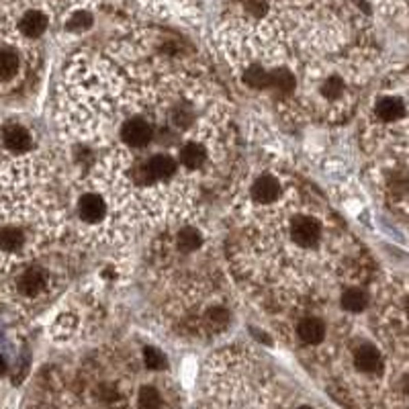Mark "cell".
Instances as JSON below:
<instances>
[{
  "label": "cell",
  "mask_w": 409,
  "mask_h": 409,
  "mask_svg": "<svg viewBox=\"0 0 409 409\" xmlns=\"http://www.w3.org/2000/svg\"><path fill=\"white\" fill-rule=\"evenodd\" d=\"M366 305H368V297L360 289H348L342 295V307L350 313H360L366 309Z\"/></svg>",
  "instance_id": "cell-13"
},
{
  "label": "cell",
  "mask_w": 409,
  "mask_h": 409,
  "mask_svg": "<svg viewBox=\"0 0 409 409\" xmlns=\"http://www.w3.org/2000/svg\"><path fill=\"white\" fill-rule=\"evenodd\" d=\"M19 29H21V33L27 35V37H39V35L47 29V19H45V14L39 12V10H29V12L21 19Z\"/></svg>",
  "instance_id": "cell-10"
},
{
  "label": "cell",
  "mask_w": 409,
  "mask_h": 409,
  "mask_svg": "<svg viewBox=\"0 0 409 409\" xmlns=\"http://www.w3.org/2000/svg\"><path fill=\"white\" fill-rule=\"evenodd\" d=\"M252 195L258 203H272L280 195V184L272 176H262L254 182Z\"/></svg>",
  "instance_id": "cell-8"
},
{
  "label": "cell",
  "mask_w": 409,
  "mask_h": 409,
  "mask_svg": "<svg viewBox=\"0 0 409 409\" xmlns=\"http://www.w3.org/2000/svg\"><path fill=\"white\" fill-rule=\"evenodd\" d=\"M146 166H148V170H150V174H152L154 180H168V178H172V174L176 170L174 160L170 156H164V154H158V156L150 158L146 162Z\"/></svg>",
  "instance_id": "cell-11"
},
{
  "label": "cell",
  "mask_w": 409,
  "mask_h": 409,
  "mask_svg": "<svg viewBox=\"0 0 409 409\" xmlns=\"http://www.w3.org/2000/svg\"><path fill=\"white\" fill-rule=\"evenodd\" d=\"M90 25H92V16H90L88 12H76V14L70 19L68 29H72V31H84V29H88Z\"/></svg>",
  "instance_id": "cell-23"
},
{
  "label": "cell",
  "mask_w": 409,
  "mask_h": 409,
  "mask_svg": "<svg viewBox=\"0 0 409 409\" xmlns=\"http://www.w3.org/2000/svg\"><path fill=\"white\" fill-rule=\"evenodd\" d=\"M375 113L381 121H399L404 115H406V104L401 98L397 96H383L377 100V107H375Z\"/></svg>",
  "instance_id": "cell-5"
},
{
  "label": "cell",
  "mask_w": 409,
  "mask_h": 409,
  "mask_svg": "<svg viewBox=\"0 0 409 409\" xmlns=\"http://www.w3.org/2000/svg\"><path fill=\"white\" fill-rule=\"evenodd\" d=\"M297 333H299L301 342H305V344H309V346H316V344H320V342L324 340V335H326V326H324V322L318 320V318H307V320H303V322L299 324Z\"/></svg>",
  "instance_id": "cell-9"
},
{
  "label": "cell",
  "mask_w": 409,
  "mask_h": 409,
  "mask_svg": "<svg viewBox=\"0 0 409 409\" xmlns=\"http://www.w3.org/2000/svg\"><path fill=\"white\" fill-rule=\"evenodd\" d=\"M4 371H6V362H4L2 356H0V375H4Z\"/></svg>",
  "instance_id": "cell-27"
},
{
  "label": "cell",
  "mask_w": 409,
  "mask_h": 409,
  "mask_svg": "<svg viewBox=\"0 0 409 409\" xmlns=\"http://www.w3.org/2000/svg\"><path fill=\"white\" fill-rule=\"evenodd\" d=\"M401 391L409 397V375H406V377L401 379Z\"/></svg>",
  "instance_id": "cell-26"
},
{
  "label": "cell",
  "mask_w": 409,
  "mask_h": 409,
  "mask_svg": "<svg viewBox=\"0 0 409 409\" xmlns=\"http://www.w3.org/2000/svg\"><path fill=\"white\" fill-rule=\"evenodd\" d=\"M2 142L8 150L12 152H25L31 146V135L25 127L21 125H8L2 131Z\"/></svg>",
  "instance_id": "cell-7"
},
{
  "label": "cell",
  "mask_w": 409,
  "mask_h": 409,
  "mask_svg": "<svg viewBox=\"0 0 409 409\" xmlns=\"http://www.w3.org/2000/svg\"><path fill=\"white\" fill-rule=\"evenodd\" d=\"M268 84H272L280 92H289L295 86V78H293V74L289 70H276L274 74H270Z\"/></svg>",
  "instance_id": "cell-17"
},
{
  "label": "cell",
  "mask_w": 409,
  "mask_h": 409,
  "mask_svg": "<svg viewBox=\"0 0 409 409\" xmlns=\"http://www.w3.org/2000/svg\"><path fill=\"white\" fill-rule=\"evenodd\" d=\"M344 92V82L340 78H329V80L322 86V94L326 98H338Z\"/></svg>",
  "instance_id": "cell-22"
},
{
  "label": "cell",
  "mask_w": 409,
  "mask_h": 409,
  "mask_svg": "<svg viewBox=\"0 0 409 409\" xmlns=\"http://www.w3.org/2000/svg\"><path fill=\"white\" fill-rule=\"evenodd\" d=\"M205 160H207V152L199 144H188L180 152V162L184 164L186 168H199V166L205 164Z\"/></svg>",
  "instance_id": "cell-15"
},
{
  "label": "cell",
  "mask_w": 409,
  "mask_h": 409,
  "mask_svg": "<svg viewBox=\"0 0 409 409\" xmlns=\"http://www.w3.org/2000/svg\"><path fill=\"white\" fill-rule=\"evenodd\" d=\"M174 123H176V127L186 129L190 125V113L186 109H178L176 115H174Z\"/></svg>",
  "instance_id": "cell-25"
},
{
  "label": "cell",
  "mask_w": 409,
  "mask_h": 409,
  "mask_svg": "<svg viewBox=\"0 0 409 409\" xmlns=\"http://www.w3.org/2000/svg\"><path fill=\"white\" fill-rule=\"evenodd\" d=\"M406 313H408V318H409V297L406 299Z\"/></svg>",
  "instance_id": "cell-28"
},
{
  "label": "cell",
  "mask_w": 409,
  "mask_h": 409,
  "mask_svg": "<svg viewBox=\"0 0 409 409\" xmlns=\"http://www.w3.org/2000/svg\"><path fill=\"white\" fill-rule=\"evenodd\" d=\"M144 358H146V364L150 366V368H154V371H158V368H164V364H166V358H164V354L158 350V348H146L144 350Z\"/></svg>",
  "instance_id": "cell-21"
},
{
  "label": "cell",
  "mask_w": 409,
  "mask_h": 409,
  "mask_svg": "<svg viewBox=\"0 0 409 409\" xmlns=\"http://www.w3.org/2000/svg\"><path fill=\"white\" fill-rule=\"evenodd\" d=\"M19 56L12 49H0V82H8L19 72Z\"/></svg>",
  "instance_id": "cell-14"
},
{
  "label": "cell",
  "mask_w": 409,
  "mask_h": 409,
  "mask_svg": "<svg viewBox=\"0 0 409 409\" xmlns=\"http://www.w3.org/2000/svg\"><path fill=\"white\" fill-rule=\"evenodd\" d=\"M291 238L297 245L311 247V245L318 244L320 238H322V225L313 217H299L291 228Z\"/></svg>",
  "instance_id": "cell-1"
},
{
  "label": "cell",
  "mask_w": 409,
  "mask_h": 409,
  "mask_svg": "<svg viewBox=\"0 0 409 409\" xmlns=\"http://www.w3.org/2000/svg\"><path fill=\"white\" fill-rule=\"evenodd\" d=\"M78 211H80V217L84 221L96 223V221H100L104 217L107 205H104V201L98 195H84L80 199Z\"/></svg>",
  "instance_id": "cell-6"
},
{
  "label": "cell",
  "mask_w": 409,
  "mask_h": 409,
  "mask_svg": "<svg viewBox=\"0 0 409 409\" xmlns=\"http://www.w3.org/2000/svg\"><path fill=\"white\" fill-rule=\"evenodd\" d=\"M176 244L182 252H192L203 244V238L197 230H182L176 238Z\"/></svg>",
  "instance_id": "cell-16"
},
{
  "label": "cell",
  "mask_w": 409,
  "mask_h": 409,
  "mask_svg": "<svg viewBox=\"0 0 409 409\" xmlns=\"http://www.w3.org/2000/svg\"><path fill=\"white\" fill-rule=\"evenodd\" d=\"M207 324L211 327H215V329H221V327H225L230 324V313L225 309H221V307H213L207 313Z\"/></svg>",
  "instance_id": "cell-18"
},
{
  "label": "cell",
  "mask_w": 409,
  "mask_h": 409,
  "mask_svg": "<svg viewBox=\"0 0 409 409\" xmlns=\"http://www.w3.org/2000/svg\"><path fill=\"white\" fill-rule=\"evenodd\" d=\"M244 80L250 84V86H256V88H262V86H266L268 80H270V74H266L262 68H250L247 72H245Z\"/></svg>",
  "instance_id": "cell-20"
},
{
  "label": "cell",
  "mask_w": 409,
  "mask_h": 409,
  "mask_svg": "<svg viewBox=\"0 0 409 409\" xmlns=\"http://www.w3.org/2000/svg\"><path fill=\"white\" fill-rule=\"evenodd\" d=\"M152 137H154V131L144 119H129L121 127V140L129 148H146L152 142Z\"/></svg>",
  "instance_id": "cell-2"
},
{
  "label": "cell",
  "mask_w": 409,
  "mask_h": 409,
  "mask_svg": "<svg viewBox=\"0 0 409 409\" xmlns=\"http://www.w3.org/2000/svg\"><path fill=\"white\" fill-rule=\"evenodd\" d=\"M45 283H47V272L43 268H39V266H31V268H27L21 274L16 287H19V293L21 295H25V297H37L45 289Z\"/></svg>",
  "instance_id": "cell-3"
},
{
  "label": "cell",
  "mask_w": 409,
  "mask_h": 409,
  "mask_svg": "<svg viewBox=\"0 0 409 409\" xmlns=\"http://www.w3.org/2000/svg\"><path fill=\"white\" fill-rule=\"evenodd\" d=\"M354 364L360 373H366V375H373L381 368V354L375 346L371 344H362L356 348L354 352Z\"/></svg>",
  "instance_id": "cell-4"
},
{
  "label": "cell",
  "mask_w": 409,
  "mask_h": 409,
  "mask_svg": "<svg viewBox=\"0 0 409 409\" xmlns=\"http://www.w3.org/2000/svg\"><path fill=\"white\" fill-rule=\"evenodd\" d=\"M25 245V232L14 225L0 228V250L2 252H16Z\"/></svg>",
  "instance_id": "cell-12"
},
{
  "label": "cell",
  "mask_w": 409,
  "mask_h": 409,
  "mask_svg": "<svg viewBox=\"0 0 409 409\" xmlns=\"http://www.w3.org/2000/svg\"><path fill=\"white\" fill-rule=\"evenodd\" d=\"M391 190L395 192V197H408L409 176H406V174H397V176L391 180Z\"/></svg>",
  "instance_id": "cell-24"
},
{
  "label": "cell",
  "mask_w": 409,
  "mask_h": 409,
  "mask_svg": "<svg viewBox=\"0 0 409 409\" xmlns=\"http://www.w3.org/2000/svg\"><path fill=\"white\" fill-rule=\"evenodd\" d=\"M160 404H162V397L154 387H144L140 391V406L142 408H158Z\"/></svg>",
  "instance_id": "cell-19"
}]
</instances>
